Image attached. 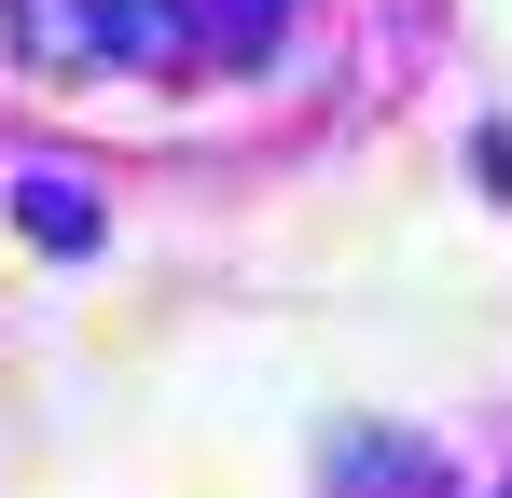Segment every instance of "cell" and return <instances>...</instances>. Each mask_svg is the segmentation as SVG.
Segmentation results:
<instances>
[{
  "instance_id": "obj_1",
  "label": "cell",
  "mask_w": 512,
  "mask_h": 498,
  "mask_svg": "<svg viewBox=\"0 0 512 498\" xmlns=\"http://www.w3.org/2000/svg\"><path fill=\"white\" fill-rule=\"evenodd\" d=\"M0 28H14L28 70H97V56L180 70V56H194V14H180V0H0Z\"/></svg>"
},
{
  "instance_id": "obj_2",
  "label": "cell",
  "mask_w": 512,
  "mask_h": 498,
  "mask_svg": "<svg viewBox=\"0 0 512 498\" xmlns=\"http://www.w3.org/2000/svg\"><path fill=\"white\" fill-rule=\"evenodd\" d=\"M291 0H208V56H263Z\"/></svg>"
},
{
  "instance_id": "obj_3",
  "label": "cell",
  "mask_w": 512,
  "mask_h": 498,
  "mask_svg": "<svg viewBox=\"0 0 512 498\" xmlns=\"http://www.w3.org/2000/svg\"><path fill=\"white\" fill-rule=\"evenodd\" d=\"M28 236H56V249H84V236H97V208H84V194H56V180H28Z\"/></svg>"
}]
</instances>
